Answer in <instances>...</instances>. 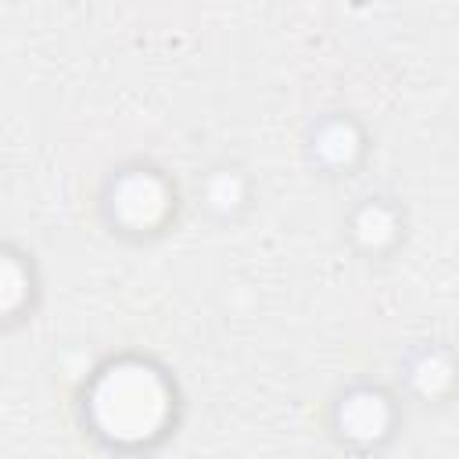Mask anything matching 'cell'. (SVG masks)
Returning <instances> with one entry per match:
<instances>
[{"instance_id": "obj_5", "label": "cell", "mask_w": 459, "mask_h": 459, "mask_svg": "<svg viewBox=\"0 0 459 459\" xmlns=\"http://www.w3.org/2000/svg\"><path fill=\"white\" fill-rule=\"evenodd\" d=\"M351 233H355V240H359L366 251L380 255V251H387V247L398 240V212H394L391 204H384L380 197H369V201L355 212Z\"/></svg>"}, {"instance_id": "obj_4", "label": "cell", "mask_w": 459, "mask_h": 459, "mask_svg": "<svg viewBox=\"0 0 459 459\" xmlns=\"http://www.w3.org/2000/svg\"><path fill=\"white\" fill-rule=\"evenodd\" d=\"M312 154L323 169H351V158L362 147V136L348 118H326L312 136Z\"/></svg>"}, {"instance_id": "obj_1", "label": "cell", "mask_w": 459, "mask_h": 459, "mask_svg": "<svg viewBox=\"0 0 459 459\" xmlns=\"http://www.w3.org/2000/svg\"><path fill=\"white\" fill-rule=\"evenodd\" d=\"M176 412V387L147 359H111L104 362L86 394L82 420L90 434L111 448H147L165 434Z\"/></svg>"}, {"instance_id": "obj_2", "label": "cell", "mask_w": 459, "mask_h": 459, "mask_svg": "<svg viewBox=\"0 0 459 459\" xmlns=\"http://www.w3.org/2000/svg\"><path fill=\"white\" fill-rule=\"evenodd\" d=\"M104 219L122 237H154L176 215V186L154 165H126L104 186Z\"/></svg>"}, {"instance_id": "obj_6", "label": "cell", "mask_w": 459, "mask_h": 459, "mask_svg": "<svg viewBox=\"0 0 459 459\" xmlns=\"http://www.w3.org/2000/svg\"><path fill=\"white\" fill-rule=\"evenodd\" d=\"M32 262L25 258V255H18L14 247H4V312H7V326L14 323V319H22L18 312L25 308V305H32V287L25 290L22 283H32V273L22 280V273L29 269Z\"/></svg>"}, {"instance_id": "obj_3", "label": "cell", "mask_w": 459, "mask_h": 459, "mask_svg": "<svg viewBox=\"0 0 459 459\" xmlns=\"http://www.w3.org/2000/svg\"><path fill=\"white\" fill-rule=\"evenodd\" d=\"M394 427V398L384 387H348L337 402H333V430L341 441L351 445H377L391 434Z\"/></svg>"}]
</instances>
